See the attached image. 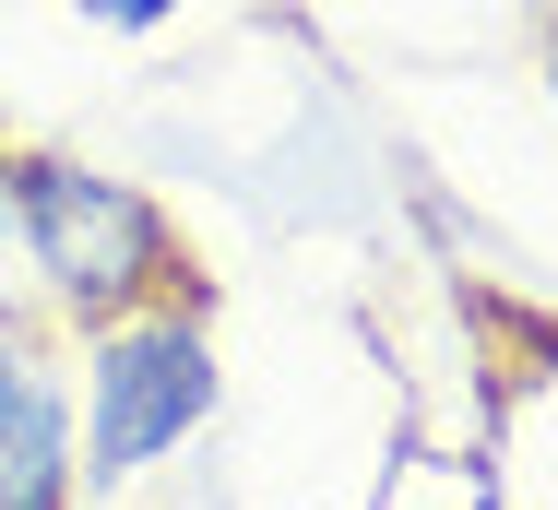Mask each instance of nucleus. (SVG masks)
I'll return each instance as SVG.
<instances>
[{
    "label": "nucleus",
    "instance_id": "423d86ee",
    "mask_svg": "<svg viewBox=\"0 0 558 510\" xmlns=\"http://www.w3.org/2000/svg\"><path fill=\"white\" fill-rule=\"evenodd\" d=\"M463 510H511V499H499V487H475V499H463Z\"/></svg>",
    "mask_w": 558,
    "mask_h": 510
},
{
    "label": "nucleus",
    "instance_id": "39448f33",
    "mask_svg": "<svg viewBox=\"0 0 558 510\" xmlns=\"http://www.w3.org/2000/svg\"><path fill=\"white\" fill-rule=\"evenodd\" d=\"M535 48H547V96H558V0H535Z\"/></svg>",
    "mask_w": 558,
    "mask_h": 510
},
{
    "label": "nucleus",
    "instance_id": "f257e3e1",
    "mask_svg": "<svg viewBox=\"0 0 558 510\" xmlns=\"http://www.w3.org/2000/svg\"><path fill=\"white\" fill-rule=\"evenodd\" d=\"M0 238L24 250L48 320H72V344L131 320V308H167L191 286H215L191 262L179 214L155 203L143 179L84 167V155H48V143H12V167H0Z\"/></svg>",
    "mask_w": 558,
    "mask_h": 510
},
{
    "label": "nucleus",
    "instance_id": "0eeeda50",
    "mask_svg": "<svg viewBox=\"0 0 558 510\" xmlns=\"http://www.w3.org/2000/svg\"><path fill=\"white\" fill-rule=\"evenodd\" d=\"M0 167H12V131H0Z\"/></svg>",
    "mask_w": 558,
    "mask_h": 510
},
{
    "label": "nucleus",
    "instance_id": "f03ea898",
    "mask_svg": "<svg viewBox=\"0 0 558 510\" xmlns=\"http://www.w3.org/2000/svg\"><path fill=\"white\" fill-rule=\"evenodd\" d=\"M226 404L215 368V286L167 308H131L108 332L72 344V427H84V487H143L155 463H179Z\"/></svg>",
    "mask_w": 558,
    "mask_h": 510
},
{
    "label": "nucleus",
    "instance_id": "7ed1b4c3",
    "mask_svg": "<svg viewBox=\"0 0 558 510\" xmlns=\"http://www.w3.org/2000/svg\"><path fill=\"white\" fill-rule=\"evenodd\" d=\"M0 510H84L72 368L36 332H0Z\"/></svg>",
    "mask_w": 558,
    "mask_h": 510
},
{
    "label": "nucleus",
    "instance_id": "20e7f679",
    "mask_svg": "<svg viewBox=\"0 0 558 510\" xmlns=\"http://www.w3.org/2000/svg\"><path fill=\"white\" fill-rule=\"evenodd\" d=\"M72 24H96V36H155V24H179L191 0H60Z\"/></svg>",
    "mask_w": 558,
    "mask_h": 510
}]
</instances>
